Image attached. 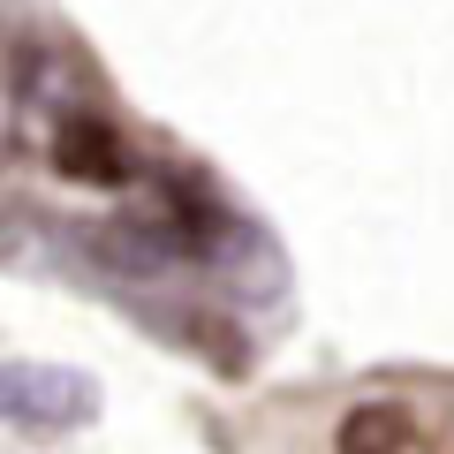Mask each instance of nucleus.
Instances as JSON below:
<instances>
[{"mask_svg":"<svg viewBox=\"0 0 454 454\" xmlns=\"http://www.w3.org/2000/svg\"><path fill=\"white\" fill-rule=\"evenodd\" d=\"M333 454H417V417L409 402H356L333 432Z\"/></svg>","mask_w":454,"mask_h":454,"instance_id":"obj_3","label":"nucleus"},{"mask_svg":"<svg viewBox=\"0 0 454 454\" xmlns=\"http://www.w3.org/2000/svg\"><path fill=\"white\" fill-rule=\"evenodd\" d=\"M46 152H53V175H68V182H98V190H121V182L137 175L129 137L114 129V121H98V114H61Z\"/></svg>","mask_w":454,"mask_h":454,"instance_id":"obj_1","label":"nucleus"},{"mask_svg":"<svg viewBox=\"0 0 454 454\" xmlns=\"http://www.w3.org/2000/svg\"><path fill=\"white\" fill-rule=\"evenodd\" d=\"M0 394H8V417H16V424H38V432H61V424H83V417H91V379H76V372H38V364H16Z\"/></svg>","mask_w":454,"mask_h":454,"instance_id":"obj_2","label":"nucleus"}]
</instances>
